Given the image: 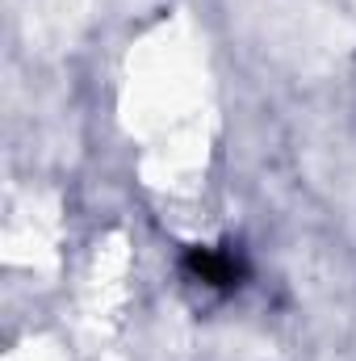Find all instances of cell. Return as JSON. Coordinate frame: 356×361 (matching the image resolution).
Wrapping results in <instances>:
<instances>
[{
  "mask_svg": "<svg viewBox=\"0 0 356 361\" xmlns=\"http://www.w3.org/2000/svg\"><path fill=\"white\" fill-rule=\"evenodd\" d=\"M193 269L210 286H239V265L227 252H193Z\"/></svg>",
  "mask_w": 356,
  "mask_h": 361,
  "instance_id": "cell-1",
  "label": "cell"
}]
</instances>
